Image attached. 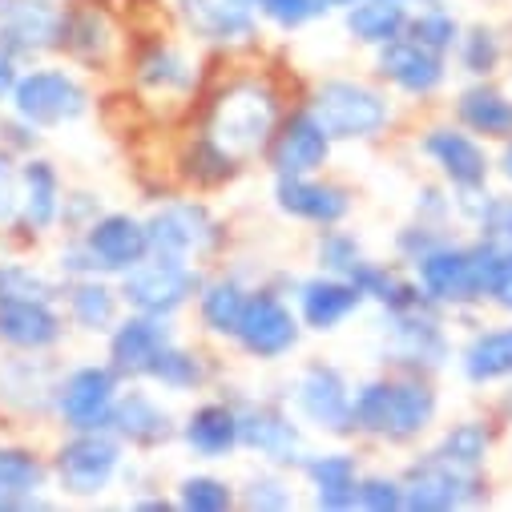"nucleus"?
<instances>
[{
	"instance_id": "obj_8",
	"label": "nucleus",
	"mask_w": 512,
	"mask_h": 512,
	"mask_svg": "<svg viewBox=\"0 0 512 512\" xmlns=\"http://www.w3.org/2000/svg\"><path fill=\"white\" fill-rule=\"evenodd\" d=\"M117 464H121L117 440H109L105 432H77L57 452V480L69 496H97L109 488Z\"/></svg>"
},
{
	"instance_id": "obj_42",
	"label": "nucleus",
	"mask_w": 512,
	"mask_h": 512,
	"mask_svg": "<svg viewBox=\"0 0 512 512\" xmlns=\"http://www.w3.org/2000/svg\"><path fill=\"white\" fill-rule=\"evenodd\" d=\"M178 504H182L186 512H222V508L234 504V492H230L226 480H214V476H186Z\"/></svg>"
},
{
	"instance_id": "obj_19",
	"label": "nucleus",
	"mask_w": 512,
	"mask_h": 512,
	"mask_svg": "<svg viewBox=\"0 0 512 512\" xmlns=\"http://www.w3.org/2000/svg\"><path fill=\"white\" fill-rule=\"evenodd\" d=\"M275 202H279L283 214L303 218V222H315V226H335L351 210V198L339 186L311 182L307 174H279Z\"/></svg>"
},
{
	"instance_id": "obj_37",
	"label": "nucleus",
	"mask_w": 512,
	"mask_h": 512,
	"mask_svg": "<svg viewBox=\"0 0 512 512\" xmlns=\"http://www.w3.org/2000/svg\"><path fill=\"white\" fill-rule=\"evenodd\" d=\"M61 45H69L77 57L85 61H101L113 45V29H109V17L97 13V9H77V13H65L61 21Z\"/></svg>"
},
{
	"instance_id": "obj_35",
	"label": "nucleus",
	"mask_w": 512,
	"mask_h": 512,
	"mask_svg": "<svg viewBox=\"0 0 512 512\" xmlns=\"http://www.w3.org/2000/svg\"><path fill=\"white\" fill-rule=\"evenodd\" d=\"M472 250V267H476V287L480 299H492L496 307L512 311V250L480 238Z\"/></svg>"
},
{
	"instance_id": "obj_3",
	"label": "nucleus",
	"mask_w": 512,
	"mask_h": 512,
	"mask_svg": "<svg viewBox=\"0 0 512 512\" xmlns=\"http://www.w3.org/2000/svg\"><path fill=\"white\" fill-rule=\"evenodd\" d=\"M311 117L323 125L331 142H355V138H375L388 125L392 109L383 101V93L359 81H323L311 93Z\"/></svg>"
},
{
	"instance_id": "obj_17",
	"label": "nucleus",
	"mask_w": 512,
	"mask_h": 512,
	"mask_svg": "<svg viewBox=\"0 0 512 512\" xmlns=\"http://www.w3.org/2000/svg\"><path fill=\"white\" fill-rule=\"evenodd\" d=\"M166 343H174V335L166 327V315H142L138 311L134 319H125L109 339L113 371L117 375H146Z\"/></svg>"
},
{
	"instance_id": "obj_18",
	"label": "nucleus",
	"mask_w": 512,
	"mask_h": 512,
	"mask_svg": "<svg viewBox=\"0 0 512 512\" xmlns=\"http://www.w3.org/2000/svg\"><path fill=\"white\" fill-rule=\"evenodd\" d=\"M331 138L311 113H295L271 138V162L279 174H315L327 166Z\"/></svg>"
},
{
	"instance_id": "obj_43",
	"label": "nucleus",
	"mask_w": 512,
	"mask_h": 512,
	"mask_svg": "<svg viewBox=\"0 0 512 512\" xmlns=\"http://www.w3.org/2000/svg\"><path fill=\"white\" fill-rule=\"evenodd\" d=\"M359 263H363V250H359V242H355L351 234L331 230V234L319 238V267H323L327 275L351 279V271H355Z\"/></svg>"
},
{
	"instance_id": "obj_33",
	"label": "nucleus",
	"mask_w": 512,
	"mask_h": 512,
	"mask_svg": "<svg viewBox=\"0 0 512 512\" xmlns=\"http://www.w3.org/2000/svg\"><path fill=\"white\" fill-rule=\"evenodd\" d=\"M464 375L472 383H492V379H512V327L500 331H480L460 359Z\"/></svg>"
},
{
	"instance_id": "obj_24",
	"label": "nucleus",
	"mask_w": 512,
	"mask_h": 512,
	"mask_svg": "<svg viewBox=\"0 0 512 512\" xmlns=\"http://www.w3.org/2000/svg\"><path fill=\"white\" fill-rule=\"evenodd\" d=\"M424 154L440 166V174L452 182V186H460V190H476V186H484V178H488V158H484V150L468 138V134H460V130H432L428 138H424Z\"/></svg>"
},
{
	"instance_id": "obj_30",
	"label": "nucleus",
	"mask_w": 512,
	"mask_h": 512,
	"mask_svg": "<svg viewBox=\"0 0 512 512\" xmlns=\"http://www.w3.org/2000/svg\"><path fill=\"white\" fill-rule=\"evenodd\" d=\"M456 113L472 134H484V138H508L512 134V101L504 93H496L492 85L464 89L456 101Z\"/></svg>"
},
{
	"instance_id": "obj_28",
	"label": "nucleus",
	"mask_w": 512,
	"mask_h": 512,
	"mask_svg": "<svg viewBox=\"0 0 512 512\" xmlns=\"http://www.w3.org/2000/svg\"><path fill=\"white\" fill-rule=\"evenodd\" d=\"M408 9L404 0H355L351 13H347V33L363 45H388L396 37H404L408 29Z\"/></svg>"
},
{
	"instance_id": "obj_51",
	"label": "nucleus",
	"mask_w": 512,
	"mask_h": 512,
	"mask_svg": "<svg viewBox=\"0 0 512 512\" xmlns=\"http://www.w3.org/2000/svg\"><path fill=\"white\" fill-rule=\"evenodd\" d=\"M13 89H17V53L0 45V101L13 97Z\"/></svg>"
},
{
	"instance_id": "obj_38",
	"label": "nucleus",
	"mask_w": 512,
	"mask_h": 512,
	"mask_svg": "<svg viewBox=\"0 0 512 512\" xmlns=\"http://www.w3.org/2000/svg\"><path fill=\"white\" fill-rule=\"evenodd\" d=\"M69 311H73V323L85 327V331H109L113 319H117V295L97 283V279H81L73 291H69Z\"/></svg>"
},
{
	"instance_id": "obj_50",
	"label": "nucleus",
	"mask_w": 512,
	"mask_h": 512,
	"mask_svg": "<svg viewBox=\"0 0 512 512\" xmlns=\"http://www.w3.org/2000/svg\"><path fill=\"white\" fill-rule=\"evenodd\" d=\"M21 206V194H17V174H13V162L0 154V222H9Z\"/></svg>"
},
{
	"instance_id": "obj_32",
	"label": "nucleus",
	"mask_w": 512,
	"mask_h": 512,
	"mask_svg": "<svg viewBox=\"0 0 512 512\" xmlns=\"http://www.w3.org/2000/svg\"><path fill=\"white\" fill-rule=\"evenodd\" d=\"M21 182H25V198H21L25 222L33 230H49L61 218V182H57V170L37 158V162H25Z\"/></svg>"
},
{
	"instance_id": "obj_36",
	"label": "nucleus",
	"mask_w": 512,
	"mask_h": 512,
	"mask_svg": "<svg viewBox=\"0 0 512 512\" xmlns=\"http://www.w3.org/2000/svg\"><path fill=\"white\" fill-rule=\"evenodd\" d=\"M246 291L238 279H214L202 287V299H198V315L202 323L214 331V335H234L238 323H242V311H246Z\"/></svg>"
},
{
	"instance_id": "obj_5",
	"label": "nucleus",
	"mask_w": 512,
	"mask_h": 512,
	"mask_svg": "<svg viewBox=\"0 0 512 512\" xmlns=\"http://www.w3.org/2000/svg\"><path fill=\"white\" fill-rule=\"evenodd\" d=\"M13 109H17V117L29 125V130H33V125L49 130V125L77 121L89 109V93L65 69H37V73L17 77Z\"/></svg>"
},
{
	"instance_id": "obj_1",
	"label": "nucleus",
	"mask_w": 512,
	"mask_h": 512,
	"mask_svg": "<svg viewBox=\"0 0 512 512\" xmlns=\"http://www.w3.org/2000/svg\"><path fill=\"white\" fill-rule=\"evenodd\" d=\"M279 130V97L267 81H230L206 113V138L226 154V158H250L263 146H271Z\"/></svg>"
},
{
	"instance_id": "obj_31",
	"label": "nucleus",
	"mask_w": 512,
	"mask_h": 512,
	"mask_svg": "<svg viewBox=\"0 0 512 512\" xmlns=\"http://www.w3.org/2000/svg\"><path fill=\"white\" fill-rule=\"evenodd\" d=\"M138 81L158 93V97H186L198 81V69L178 53V49H166V45H154L142 61H138Z\"/></svg>"
},
{
	"instance_id": "obj_46",
	"label": "nucleus",
	"mask_w": 512,
	"mask_h": 512,
	"mask_svg": "<svg viewBox=\"0 0 512 512\" xmlns=\"http://www.w3.org/2000/svg\"><path fill=\"white\" fill-rule=\"evenodd\" d=\"M476 226H480V234H484L488 242L512 250V198H492V194H488L484 210L476 214Z\"/></svg>"
},
{
	"instance_id": "obj_2",
	"label": "nucleus",
	"mask_w": 512,
	"mask_h": 512,
	"mask_svg": "<svg viewBox=\"0 0 512 512\" xmlns=\"http://www.w3.org/2000/svg\"><path fill=\"white\" fill-rule=\"evenodd\" d=\"M351 412H355V428L359 432L404 444V440H416L436 420V392L420 375L371 379L355 392Z\"/></svg>"
},
{
	"instance_id": "obj_47",
	"label": "nucleus",
	"mask_w": 512,
	"mask_h": 512,
	"mask_svg": "<svg viewBox=\"0 0 512 512\" xmlns=\"http://www.w3.org/2000/svg\"><path fill=\"white\" fill-rule=\"evenodd\" d=\"M359 508H371V512H388V508H404V484L400 480H383V476H371V480H359Z\"/></svg>"
},
{
	"instance_id": "obj_21",
	"label": "nucleus",
	"mask_w": 512,
	"mask_h": 512,
	"mask_svg": "<svg viewBox=\"0 0 512 512\" xmlns=\"http://www.w3.org/2000/svg\"><path fill=\"white\" fill-rule=\"evenodd\" d=\"M379 73L388 77L392 85H400L404 93L424 97V93L440 89V81H444V57L432 53V49H424V45H416L412 37H396L388 45H379Z\"/></svg>"
},
{
	"instance_id": "obj_4",
	"label": "nucleus",
	"mask_w": 512,
	"mask_h": 512,
	"mask_svg": "<svg viewBox=\"0 0 512 512\" xmlns=\"http://www.w3.org/2000/svg\"><path fill=\"white\" fill-rule=\"evenodd\" d=\"M194 291H202L194 267H186V259H174V254H146L121 279V299L142 315H170Z\"/></svg>"
},
{
	"instance_id": "obj_39",
	"label": "nucleus",
	"mask_w": 512,
	"mask_h": 512,
	"mask_svg": "<svg viewBox=\"0 0 512 512\" xmlns=\"http://www.w3.org/2000/svg\"><path fill=\"white\" fill-rule=\"evenodd\" d=\"M150 379H158L162 388H170V392H190V388H198V383L206 379V367H202V359L198 355H190V351H182V347H174V343H166L162 351H158V359L150 363V371H146Z\"/></svg>"
},
{
	"instance_id": "obj_9",
	"label": "nucleus",
	"mask_w": 512,
	"mask_h": 512,
	"mask_svg": "<svg viewBox=\"0 0 512 512\" xmlns=\"http://www.w3.org/2000/svg\"><path fill=\"white\" fill-rule=\"evenodd\" d=\"M150 254H174V259H194V254L210 250L218 238V222L210 218L206 206L198 202H170L150 214L146 222Z\"/></svg>"
},
{
	"instance_id": "obj_29",
	"label": "nucleus",
	"mask_w": 512,
	"mask_h": 512,
	"mask_svg": "<svg viewBox=\"0 0 512 512\" xmlns=\"http://www.w3.org/2000/svg\"><path fill=\"white\" fill-rule=\"evenodd\" d=\"M45 464L25 448H0V508H37Z\"/></svg>"
},
{
	"instance_id": "obj_23",
	"label": "nucleus",
	"mask_w": 512,
	"mask_h": 512,
	"mask_svg": "<svg viewBox=\"0 0 512 512\" xmlns=\"http://www.w3.org/2000/svg\"><path fill=\"white\" fill-rule=\"evenodd\" d=\"M363 303L359 287L343 275H319V279H307L299 287V311H303V323L315 327V331H335L347 315H355Z\"/></svg>"
},
{
	"instance_id": "obj_41",
	"label": "nucleus",
	"mask_w": 512,
	"mask_h": 512,
	"mask_svg": "<svg viewBox=\"0 0 512 512\" xmlns=\"http://www.w3.org/2000/svg\"><path fill=\"white\" fill-rule=\"evenodd\" d=\"M404 37H412L416 45H424V49H432V53L444 57L448 49H456V41H460V25H456L444 9H424L420 17H408Z\"/></svg>"
},
{
	"instance_id": "obj_54",
	"label": "nucleus",
	"mask_w": 512,
	"mask_h": 512,
	"mask_svg": "<svg viewBox=\"0 0 512 512\" xmlns=\"http://www.w3.org/2000/svg\"><path fill=\"white\" fill-rule=\"evenodd\" d=\"M238 5H250V9H254V0H238Z\"/></svg>"
},
{
	"instance_id": "obj_26",
	"label": "nucleus",
	"mask_w": 512,
	"mask_h": 512,
	"mask_svg": "<svg viewBox=\"0 0 512 512\" xmlns=\"http://www.w3.org/2000/svg\"><path fill=\"white\" fill-rule=\"evenodd\" d=\"M182 436L202 460H222L238 448V412L226 408V404H202L186 420Z\"/></svg>"
},
{
	"instance_id": "obj_52",
	"label": "nucleus",
	"mask_w": 512,
	"mask_h": 512,
	"mask_svg": "<svg viewBox=\"0 0 512 512\" xmlns=\"http://www.w3.org/2000/svg\"><path fill=\"white\" fill-rule=\"evenodd\" d=\"M504 174H508V182H512V142H508V150H504Z\"/></svg>"
},
{
	"instance_id": "obj_40",
	"label": "nucleus",
	"mask_w": 512,
	"mask_h": 512,
	"mask_svg": "<svg viewBox=\"0 0 512 512\" xmlns=\"http://www.w3.org/2000/svg\"><path fill=\"white\" fill-rule=\"evenodd\" d=\"M488 444H492V436H488L480 424H456V428L444 432L436 456H444V460L456 464V468H472V472H476V468L484 464V456H488Z\"/></svg>"
},
{
	"instance_id": "obj_25",
	"label": "nucleus",
	"mask_w": 512,
	"mask_h": 512,
	"mask_svg": "<svg viewBox=\"0 0 512 512\" xmlns=\"http://www.w3.org/2000/svg\"><path fill=\"white\" fill-rule=\"evenodd\" d=\"M109 428H113L121 440L138 444V448H154V444H162V440L174 436L170 412H166L154 396H146V392H125L121 400H113Z\"/></svg>"
},
{
	"instance_id": "obj_44",
	"label": "nucleus",
	"mask_w": 512,
	"mask_h": 512,
	"mask_svg": "<svg viewBox=\"0 0 512 512\" xmlns=\"http://www.w3.org/2000/svg\"><path fill=\"white\" fill-rule=\"evenodd\" d=\"M460 45V65L472 73V77H488L496 65H500V41L492 29H472L468 37L456 41Z\"/></svg>"
},
{
	"instance_id": "obj_13",
	"label": "nucleus",
	"mask_w": 512,
	"mask_h": 512,
	"mask_svg": "<svg viewBox=\"0 0 512 512\" xmlns=\"http://www.w3.org/2000/svg\"><path fill=\"white\" fill-rule=\"evenodd\" d=\"M295 400H299V412H303L315 428L335 432V436L355 432L351 392H347V379H343L335 367H327V363H311V367L299 375Z\"/></svg>"
},
{
	"instance_id": "obj_6",
	"label": "nucleus",
	"mask_w": 512,
	"mask_h": 512,
	"mask_svg": "<svg viewBox=\"0 0 512 512\" xmlns=\"http://www.w3.org/2000/svg\"><path fill=\"white\" fill-rule=\"evenodd\" d=\"M480 496H484L480 476L472 468L448 464L436 452L424 456L420 464H412L404 476V508H416V512H444V508L472 504Z\"/></svg>"
},
{
	"instance_id": "obj_20",
	"label": "nucleus",
	"mask_w": 512,
	"mask_h": 512,
	"mask_svg": "<svg viewBox=\"0 0 512 512\" xmlns=\"http://www.w3.org/2000/svg\"><path fill=\"white\" fill-rule=\"evenodd\" d=\"M238 444L254 448L271 464H303V436L275 408H242L238 412Z\"/></svg>"
},
{
	"instance_id": "obj_7",
	"label": "nucleus",
	"mask_w": 512,
	"mask_h": 512,
	"mask_svg": "<svg viewBox=\"0 0 512 512\" xmlns=\"http://www.w3.org/2000/svg\"><path fill=\"white\" fill-rule=\"evenodd\" d=\"M117 400L113 367H77L57 388V412L73 432H105Z\"/></svg>"
},
{
	"instance_id": "obj_27",
	"label": "nucleus",
	"mask_w": 512,
	"mask_h": 512,
	"mask_svg": "<svg viewBox=\"0 0 512 512\" xmlns=\"http://www.w3.org/2000/svg\"><path fill=\"white\" fill-rule=\"evenodd\" d=\"M311 484H315V504L319 508H331V512H343V508H355L359 500V480H355V460L343 456V452H327V456H315V460H303Z\"/></svg>"
},
{
	"instance_id": "obj_10",
	"label": "nucleus",
	"mask_w": 512,
	"mask_h": 512,
	"mask_svg": "<svg viewBox=\"0 0 512 512\" xmlns=\"http://www.w3.org/2000/svg\"><path fill=\"white\" fill-rule=\"evenodd\" d=\"M234 335L246 347V355L279 359L299 343V323H295L291 307L275 291H254L246 299V311H242V323H238Z\"/></svg>"
},
{
	"instance_id": "obj_45",
	"label": "nucleus",
	"mask_w": 512,
	"mask_h": 512,
	"mask_svg": "<svg viewBox=\"0 0 512 512\" xmlns=\"http://www.w3.org/2000/svg\"><path fill=\"white\" fill-rule=\"evenodd\" d=\"M254 9H263V17L275 21L279 29H299L323 13L319 0H254Z\"/></svg>"
},
{
	"instance_id": "obj_14",
	"label": "nucleus",
	"mask_w": 512,
	"mask_h": 512,
	"mask_svg": "<svg viewBox=\"0 0 512 512\" xmlns=\"http://www.w3.org/2000/svg\"><path fill=\"white\" fill-rule=\"evenodd\" d=\"M388 339H392V351L400 363L408 367H424V371H436L444 367L448 359V339H444V327L436 323V315L420 307H404V311H388Z\"/></svg>"
},
{
	"instance_id": "obj_34",
	"label": "nucleus",
	"mask_w": 512,
	"mask_h": 512,
	"mask_svg": "<svg viewBox=\"0 0 512 512\" xmlns=\"http://www.w3.org/2000/svg\"><path fill=\"white\" fill-rule=\"evenodd\" d=\"M351 283L359 287L363 299H375L383 311H404V307H420V303H424L420 283H408V279L392 275L388 267H375V263H367V259L351 271Z\"/></svg>"
},
{
	"instance_id": "obj_48",
	"label": "nucleus",
	"mask_w": 512,
	"mask_h": 512,
	"mask_svg": "<svg viewBox=\"0 0 512 512\" xmlns=\"http://www.w3.org/2000/svg\"><path fill=\"white\" fill-rule=\"evenodd\" d=\"M0 295H29V299H53V287L29 271V267H0Z\"/></svg>"
},
{
	"instance_id": "obj_11",
	"label": "nucleus",
	"mask_w": 512,
	"mask_h": 512,
	"mask_svg": "<svg viewBox=\"0 0 512 512\" xmlns=\"http://www.w3.org/2000/svg\"><path fill=\"white\" fill-rule=\"evenodd\" d=\"M416 275H420V291L432 303H476L480 287H476V267H472V250L468 246H452V242H436L432 250H424L416 259Z\"/></svg>"
},
{
	"instance_id": "obj_15",
	"label": "nucleus",
	"mask_w": 512,
	"mask_h": 512,
	"mask_svg": "<svg viewBox=\"0 0 512 512\" xmlns=\"http://www.w3.org/2000/svg\"><path fill=\"white\" fill-rule=\"evenodd\" d=\"M65 13L53 0H0V45L13 53H41L61 45Z\"/></svg>"
},
{
	"instance_id": "obj_12",
	"label": "nucleus",
	"mask_w": 512,
	"mask_h": 512,
	"mask_svg": "<svg viewBox=\"0 0 512 512\" xmlns=\"http://www.w3.org/2000/svg\"><path fill=\"white\" fill-rule=\"evenodd\" d=\"M85 254L93 271H113V275H125L134 263H142L150 254V238H146V222L130 218V214H105V218H93L85 226V238H81Z\"/></svg>"
},
{
	"instance_id": "obj_16",
	"label": "nucleus",
	"mask_w": 512,
	"mask_h": 512,
	"mask_svg": "<svg viewBox=\"0 0 512 512\" xmlns=\"http://www.w3.org/2000/svg\"><path fill=\"white\" fill-rule=\"evenodd\" d=\"M61 315L49 299L29 295H0V339L17 351H45L61 339Z\"/></svg>"
},
{
	"instance_id": "obj_49",
	"label": "nucleus",
	"mask_w": 512,
	"mask_h": 512,
	"mask_svg": "<svg viewBox=\"0 0 512 512\" xmlns=\"http://www.w3.org/2000/svg\"><path fill=\"white\" fill-rule=\"evenodd\" d=\"M291 492L279 480H254L246 492V508H287Z\"/></svg>"
},
{
	"instance_id": "obj_53",
	"label": "nucleus",
	"mask_w": 512,
	"mask_h": 512,
	"mask_svg": "<svg viewBox=\"0 0 512 512\" xmlns=\"http://www.w3.org/2000/svg\"><path fill=\"white\" fill-rule=\"evenodd\" d=\"M323 9H339V5H355V0H319Z\"/></svg>"
},
{
	"instance_id": "obj_22",
	"label": "nucleus",
	"mask_w": 512,
	"mask_h": 512,
	"mask_svg": "<svg viewBox=\"0 0 512 512\" xmlns=\"http://www.w3.org/2000/svg\"><path fill=\"white\" fill-rule=\"evenodd\" d=\"M182 21L194 37L214 45H242L254 37V9L238 0H178Z\"/></svg>"
}]
</instances>
